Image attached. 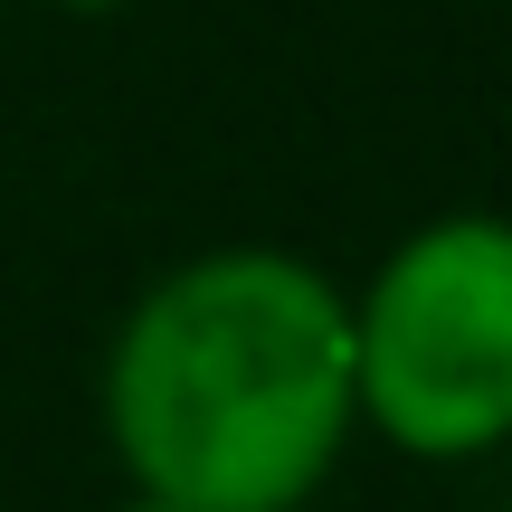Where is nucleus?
I'll return each instance as SVG.
<instances>
[{
    "mask_svg": "<svg viewBox=\"0 0 512 512\" xmlns=\"http://www.w3.org/2000/svg\"><path fill=\"white\" fill-rule=\"evenodd\" d=\"M114 475L190 512H313L361 437L351 285L294 247H200L124 304L95 370Z\"/></svg>",
    "mask_w": 512,
    "mask_h": 512,
    "instance_id": "1",
    "label": "nucleus"
},
{
    "mask_svg": "<svg viewBox=\"0 0 512 512\" xmlns=\"http://www.w3.org/2000/svg\"><path fill=\"white\" fill-rule=\"evenodd\" d=\"M48 10H76V19H114V10H133V0H48Z\"/></svg>",
    "mask_w": 512,
    "mask_h": 512,
    "instance_id": "4",
    "label": "nucleus"
},
{
    "mask_svg": "<svg viewBox=\"0 0 512 512\" xmlns=\"http://www.w3.org/2000/svg\"><path fill=\"white\" fill-rule=\"evenodd\" d=\"M105 512H190V503H171V494H143V484H124Z\"/></svg>",
    "mask_w": 512,
    "mask_h": 512,
    "instance_id": "3",
    "label": "nucleus"
},
{
    "mask_svg": "<svg viewBox=\"0 0 512 512\" xmlns=\"http://www.w3.org/2000/svg\"><path fill=\"white\" fill-rule=\"evenodd\" d=\"M351 399L408 465L512 446V209H437L351 285Z\"/></svg>",
    "mask_w": 512,
    "mask_h": 512,
    "instance_id": "2",
    "label": "nucleus"
}]
</instances>
